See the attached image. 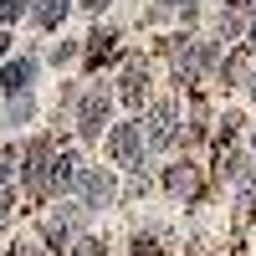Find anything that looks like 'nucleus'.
Masks as SVG:
<instances>
[{
    "label": "nucleus",
    "mask_w": 256,
    "mask_h": 256,
    "mask_svg": "<svg viewBox=\"0 0 256 256\" xmlns=\"http://www.w3.org/2000/svg\"><path fill=\"white\" fill-rule=\"evenodd\" d=\"M67 195L82 210H108L118 200V184H113V174H102V169H77L72 184H67Z\"/></svg>",
    "instance_id": "f257e3e1"
},
{
    "label": "nucleus",
    "mask_w": 256,
    "mask_h": 256,
    "mask_svg": "<svg viewBox=\"0 0 256 256\" xmlns=\"http://www.w3.org/2000/svg\"><path fill=\"white\" fill-rule=\"evenodd\" d=\"M56 159H62V154H56L46 138L26 144V154H20V180H26L36 195H41V190H52V184H56Z\"/></svg>",
    "instance_id": "f03ea898"
},
{
    "label": "nucleus",
    "mask_w": 256,
    "mask_h": 256,
    "mask_svg": "<svg viewBox=\"0 0 256 256\" xmlns=\"http://www.w3.org/2000/svg\"><path fill=\"white\" fill-rule=\"evenodd\" d=\"M108 108H113L108 88H88L82 102H77V134H82V138H98L102 123H108Z\"/></svg>",
    "instance_id": "7ed1b4c3"
},
{
    "label": "nucleus",
    "mask_w": 256,
    "mask_h": 256,
    "mask_svg": "<svg viewBox=\"0 0 256 256\" xmlns=\"http://www.w3.org/2000/svg\"><path fill=\"white\" fill-rule=\"evenodd\" d=\"M144 144H148L144 123H118L113 134H108V154H113L118 164H138V159H144Z\"/></svg>",
    "instance_id": "20e7f679"
},
{
    "label": "nucleus",
    "mask_w": 256,
    "mask_h": 256,
    "mask_svg": "<svg viewBox=\"0 0 256 256\" xmlns=\"http://www.w3.org/2000/svg\"><path fill=\"white\" fill-rule=\"evenodd\" d=\"M169 56H174V67L184 77H195V72H205L210 62H216V46H210V41H195V36H180L174 46H169Z\"/></svg>",
    "instance_id": "39448f33"
},
{
    "label": "nucleus",
    "mask_w": 256,
    "mask_h": 256,
    "mask_svg": "<svg viewBox=\"0 0 256 256\" xmlns=\"http://www.w3.org/2000/svg\"><path fill=\"white\" fill-rule=\"evenodd\" d=\"M31 77H36V62H31V56H20V62H10V67L0 72V88L16 98V92H26V82H31Z\"/></svg>",
    "instance_id": "423d86ee"
},
{
    "label": "nucleus",
    "mask_w": 256,
    "mask_h": 256,
    "mask_svg": "<svg viewBox=\"0 0 256 256\" xmlns=\"http://www.w3.org/2000/svg\"><path fill=\"white\" fill-rule=\"evenodd\" d=\"M144 134H148V144H169V138H174V108L159 102V108L148 113V128H144Z\"/></svg>",
    "instance_id": "0eeeda50"
},
{
    "label": "nucleus",
    "mask_w": 256,
    "mask_h": 256,
    "mask_svg": "<svg viewBox=\"0 0 256 256\" xmlns=\"http://www.w3.org/2000/svg\"><path fill=\"white\" fill-rule=\"evenodd\" d=\"M144 92H148V72H144V67H128V72H123V98L138 108V102H144Z\"/></svg>",
    "instance_id": "6e6552de"
},
{
    "label": "nucleus",
    "mask_w": 256,
    "mask_h": 256,
    "mask_svg": "<svg viewBox=\"0 0 256 256\" xmlns=\"http://www.w3.org/2000/svg\"><path fill=\"white\" fill-rule=\"evenodd\" d=\"M164 184H169V195H195V174H190L184 164H174V169H169V174H164Z\"/></svg>",
    "instance_id": "1a4fd4ad"
},
{
    "label": "nucleus",
    "mask_w": 256,
    "mask_h": 256,
    "mask_svg": "<svg viewBox=\"0 0 256 256\" xmlns=\"http://www.w3.org/2000/svg\"><path fill=\"white\" fill-rule=\"evenodd\" d=\"M62 16H67V0H46V6H36V20H41V26H62Z\"/></svg>",
    "instance_id": "9d476101"
},
{
    "label": "nucleus",
    "mask_w": 256,
    "mask_h": 256,
    "mask_svg": "<svg viewBox=\"0 0 256 256\" xmlns=\"http://www.w3.org/2000/svg\"><path fill=\"white\" fill-rule=\"evenodd\" d=\"M31 113H36V102H31V92H16V98H10V113H6V118H10V123H26Z\"/></svg>",
    "instance_id": "9b49d317"
},
{
    "label": "nucleus",
    "mask_w": 256,
    "mask_h": 256,
    "mask_svg": "<svg viewBox=\"0 0 256 256\" xmlns=\"http://www.w3.org/2000/svg\"><path fill=\"white\" fill-rule=\"evenodd\" d=\"M26 10H31V0H0V26H16Z\"/></svg>",
    "instance_id": "f8f14e48"
},
{
    "label": "nucleus",
    "mask_w": 256,
    "mask_h": 256,
    "mask_svg": "<svg viewBox=\"0 0 256 256\" xmlns=\"http://www.w3.org/2000/svg\"><path fill=\"white\" fill-rule=\"evenodd\" d=\"M72 256H108V251H102V241H92V236H82V241L72 246Z\"/></svg>",
    "instance_id": "ddd939ff"
},
{
    "label": "nucleus",
    "mask_w": 256,
    "mask_h": 256,
    "mask_svg": "<svg viewBox=\"0 0 256 256\" xmlns=\"http://www.w3.org/2000/svg\"><path fill=\"white\" fill-rule=\"evenodd\" d=\"M10 169H16V164H10V154H0V190L10 184Z\"/></svg>",
    "instance_id": "4468645a"
},
{
    "label": "nucleus",
    "mask_w": 256,
    "mask_h": 256,
    "mask_svg": "<svg viewBox=\"0 0 256 256\" xmlns=\"http://www.w3.org/2000/svg\"><path fill=\"white\" fill-rule=\"evenodd\" d=\"M6 256H41V251H36V246H20V241H16V246H10Z\"/></svg>",
    "instance_id": "2eb2a0df"
},
{
    "label": "nucleus",
    "mask_w": 256,
    "mask_h": 256,
    "mask_svg": "<svg viewBox=\"0 0 256 256\" xmlns=\"http://www.w3.org/2000/svg\"><path fill=\"white\" fill-rule=\"evenodd\" d=\"M6 216H10V184L0 190V220H6Z\"/></svg>",
    "instance_id": "dca6fc26"
},
{
    "label": "nucleus",
    "mask_w": 256,
    "mask_h": 256,
    "mask_svg": "<svg viewBox=\"0 0 256 256\" xmlns=\"http://www.w3.org/2000/svg\"><path fill=\"white\" fill-rule=\"evenodd\" d=\"M82 10H108V0H82Z\"/></svg>",
    "instance_id": "f3484780"
},
{
    "label": "nucleus",
    "mask_w": 256,
    "mask_h": 256,
    "mask_svg": "<svg viewBox=\"0 0 256 256\" xmlns=\"http://www.w3.org/2000/svg\"><path fill=\"white\" fill-rule=\"evenodd\" d=\"M6 52H10V36H6V31H0V56H6Z\"/></svg>",
    "instance_id": "a211bd4d"
},
{
    "label": "nucleus",
    "mask_w": 256,
    "mask_h": 256,
    "mask_svg": "<svg viewBox=\"0 0 256 256\" xmlns=\"http://www.w3.org/2000/svg\"><path fill=\"white\" fill-rule=\"evenodd\" d=\"M159 6H190V0H159Z\"/></svg>",
    "instance_id": "6ab92c4d"
},
{
    "label": "nucleus",
    "mask_w": 256,
    "mask_h": 256,
    "mask_svg": "<svg viewBox=\"0 0 256 256\" xmlns=\"http://www.w3.org/2000/svg\"><path fill=\"white\" fill-rule=\"evenodd\" d=\"M251 92H256V77H251Z\"/></svg>",
    "instance_id": "aec40b11"
},
{
    "label": "nucleus",
    "mask_w": 256,
    "mask_h": 256,
    "mask_svg": "<svg viewBox=\"0 0 256 256\" xmlns=\"http://www.w3.org/2000/svg\"><path fill=\"white\" fill-rule=\"evenodd\" d=\"M251 41H256V26H251Z\"/></svg>",
    "instance_id": "412c9836"
},
{
    "label": "nucleus",
    "mask_w": 256,
    "mask_h": 256,
    "mask_svg": "<svg viewBox=\"0 0 256 256\" xmlns=\"http://www.w3.org/2000/svg\"><path fill=\"white\" fill-rule=\"evenodd\" d=\"M251 154H256V144H251Z\"/></svg>",
    "instance_id": "4be33fe9"
},
{
    "label": "nucleus",
    "mask_w": 256,
    "mask_h": 256,
    "mask_svg": "<svg viewBox=\"0 0 256 256\" xmlns=\"http://www.w3.org/2000/svg\"><path fill=\"white\" fill-rule=\"evenodd\" d=\"M236 6H241V0H236Z\"/></svg>",
    "instance_id": "5701e85b"
}]
</instances>
